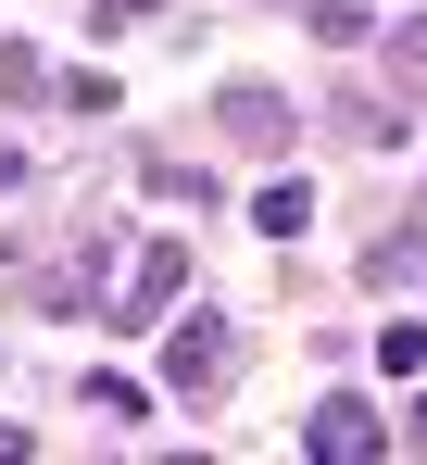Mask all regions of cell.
I'll use <instances>...</instances> for the list:
<instances>
[{
  "instance_id": "3957f363",
  "label": "cell",
  "mask_w": 427,
  "mask_h": 465,
  "mask_svg": "<svg viewBox=\"0 0 427 465\" xmlns=\"http://www.w3.org/2000/svg\"><path fill=\"white\" fill-rule=\"evenodd\" d=\"M226 139L277 152V139H289V101H277V88H226Z\"/></svg>"
},
{
  "instance_id": "8992f818",
  "label": "cell",
  "mask_w": 427,
  "mask_h": 465,
  "mask_svg": "<svg viewBox=\"0 0 427 465\" xmlns=\"http://www.w3.org/2000/svg\"><path fill=\"white\" fill-rule=\"evenodd\" d=\"M364 25H377L364 0H314V38H364Z\"/></svg>"
},
{
  "instance_id": "6da1fadb",
  "label": "cell",
  "mask_w": 427,
  "mask_h": 465,
  "mask_svg": "<svg viewBox=\"0 0 427 465\" xmlns=\"http://www.w3.org/2000/svg\"><path fill=\"white\" fill-rule=\"evenodd\" d=\"M176 277H189V252H176V239H151L139 264H126V290H114V327H151V314L176 302Z\"/></svg>"
},
{
  "instance_id": "ba28073f",
  "label": "cell",
  "mask_w": 427,
  "mask_h": 465,
  "mask_svg": "<svg viewBox=\"0 0 427 465\" xmlns=\"http://www.w3.org/2000/svg\"><path fill=\"white\" fill-rule=\"evenodd\" d=\"M415 440H427V402H415Z\"/></svg>"
},
{
  "instance_id": "277c9868",
  "label": "cell",
  "mask_w": 427,
  "mask_h": 465,
  "mask_svg": "<svg viewBox=\"0 0 427 465\" xmlns=\"http://www.w3.org/2000/svg\"><path fill=\"white\" fill-rule=\"evenodd\" d=\"M302 440H314V453H377V415H364L353 390H340V402H327V415H314Z\"/></svg>"
},
{
  "instance_id": "5b68a950",
  "label": "cell",
  "mask_w": 427,
  "mask_h": 465,
  "mask_svg": "<svg viewBox=\"0 0 427 465\" xmlns=\"http://www.w3.org/2000/svg\"><path fill=\"white\" fill-rule=\"evenodd\" d=\"M302 214H314V202H302L289 176H277V189H264V202H252V227H264V239H302Z\"/></svg>"
},
{
  "instance_id": "52a82bcc",
  "label": "cell",
  "mask_w": 427,
  "mask_h": 465,
  "mask_svg": "<svg viewBox=\"0 0 427 465\" xmlns=\"http://www.w3.org/2000/svg\"><path fill=\"white\" fill-rule=\"evenodd\" d=\"M139 13H164V0H101V13H88V25H101V38H126V25H139Z\"/></svg>"
},
{
  "instance_id": "7a4b0ae2",
  "label": "cell",
  "mask_w": 427,
  "mask_h": 465,
  "mask_svg": "<svg viewBox=\"0 0 427 465\" xmlns=\"http://www.w3.org/2000/svg\"><path fill=\"white\" fill-rule=\"evenodd\" d=\"M164 378H176V390H214V378H226V314H189V327L164 340Z\"/></svg>"
}]
</instances>
